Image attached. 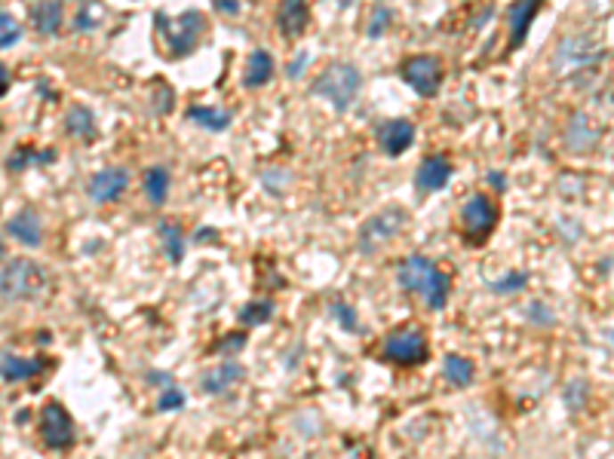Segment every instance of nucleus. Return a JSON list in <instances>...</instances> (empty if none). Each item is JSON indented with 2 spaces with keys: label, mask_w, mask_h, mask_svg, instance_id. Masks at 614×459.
Listing matches in <instances>:
<instances>
[{
  "label": "nucleus",
  "mask_w": 614,
  "mask_h": 459,
  "mask_svg": "<svg viewBox=\"0 0 614 459\" xmlns=\"http://www.w3.org/2000/svg\"><path fill=\"white\" fill-rule=\"evenodd\" d=\"M6 89H10V68L0 65V95H6Z\"/></svg>",
  "instance_id": "38"
},
{
  "label": "nucleus",
  "mask_w": 614,
  "mask_h": 459,
  "mask_svg": "<svg viewBox=\"0 0 614 459\" xmlns=\"http://www.w3.org/2000/svg\"><path fill=\"white\" fill-rule=\"evenodd\" d=\"M528 316H531V322H537V325H553V322H556L553 312H547V306H544V303H535V306H531Z\"/></svg>",
  "instance_id": "35"
},
{
  "label": "nucleus",
  "mask_w": 614,
  "mask_h": 459,
  "mask_svg": "<svg viewBox=\"0 0 614 459\" xmlns=\"http://www.w3.org/2000/svg\"><path fill=\"white\" fill-rule=\"evenodd\" d=\"M415 144V123L412 120H388L378 126V148L388 157H403Z\"/></svg>",
  "instance_id": "12"
},
{
  "label": "nucleus",
  "mask_w": 614,
  "mask_h": 459,
  "mask_svg": "<svg viewBox=\"0 0 614 459\" xmlns=\"http://www.w3.org/2000/svg\"><path fill=\"white\" fill-rule=\"evenodd\" d=\"M243 377H246V367L240 365V361H225V365L212 367V371L206 374L203 382H200V389H203L206 395H222V392H227V389L237 386Z\"/></svg>",
  "instance_id": "16"
},
{
  "label": "nucleus",
  "mask_w": 614,
  "mask_h": 459,
  "mask_svg": "<svg viewBox=\"0 0 614 459\" xmlns=\"http://www.w3.org/2000/svg\"><path fill=\"white\" fill-rule=\"evenodd\" d=\"M102 22H105V10H102L95 0H89V10H86V6H80L74 28H78V31H95V28H99Z\"/></svg>",
  "instance_id": "29"
},
{
  "label": "nucleus",
  "mask_w": 614,
  "mask_h": 459,
  "mask_svg": "<svg viewBox=\"0 0 614 459\" xmlns=\"http://www.w3.org/2000/svg\"><path fill=\"white\" fill-rule=\"evenodd\" d=\"M399 76H403L405 83H409L412 89L421 95V99H433V95L439 93V86H443V61L437 59V55H409V59L399 65Z\"/></svg>",
  "instance_id": "7"
},
{
  "label": "nucleus",
  "mask_w": 614,
  "mask_h": 459,
  "mask_svg": "<svg viewBox=\"0 0 614 459\" xmlns=\"http://www.w3.org/2000/svg\"><path fill=\"white\" fill-rule=\"evenodd\" d=\"M246 346V334H237V337H225V343L218 346V352H237V350H243Z\"/></svg>",
  "instance_id": "36"
},
{
  "label": "nucleus",
  "mask_w": 614,
  "mask_h": 459,
  "mask_svg": "<svg viewBox=\"0 0 614 459\" xmlns=\"http://www.w3.org/2000/svg\"><path fill=\"white\" fill-rule=\"evenodd\" d=\"M274 316V303L271 301H252L246 303L243 310H240V322L246 325V328H255V325H267Z\"/></svg>",
  "instance_id": "26"
},
{
  "label": "nucleus",
  "mask_w": 614,
  "mask_h": 459,
  "mask_svg": "<svg viewBox=\"0 0 614 459\" xmlns=\"http://www.w3.org/2000/svg\"><path fill=\"white\" fill-rule=\"evenodd\" d=\"M65 132L78 141H93L95 138V117L93 110L84 108V104H74L65 114Z\"/></svg>",
  "instance_id": "22"
},
{
  "label": "nucleus",
  "mask_w": 614,
  "mask_h": 459,
  "mask_svg": "<svg viewBox=\"0 0 614 459\" xmlns=\"http://www.w3.org/2000/svg\"><path fill=\"white\" fill-rule=\"evenodd\" d=\"M526 285H528V273H510L507 279L492 282V291L495 294H516V291H522Z\"/></svg>",
  "instance_id": "31"
},
{
  "label": "nucleus",
  "mask_w": 614,
  "mask_h": 459,
  "mask_svg": "<svg viewBox=\"0 0 614 459\" xmlns=\"http://www.w3.org/2000/svg\"><path fill=\"white\" fill-rule=\"evenodd\" d=\"M184 392L182 389H176L169 382V386H163V392H160V399H157V410H160V414H172V410H178V407H184Z\"/></svg>",
  "instance_id": "30"
},
{
  "label": "nucleus",
  "mask_w": 614,
  "mask_h": 459,
  "mask_svg": "<svg viewBox=\"0 0 614 459\" xmlns=\"http://www.w3.org/2000/svg\"><path fill=\"white\" fill-rule=\"evenodd\" d=\"M40 159H44V163H53V159H56V150H34V148H22V150H16L10 157V172H22L25 165H31V163H40Z\"/></svg>",
  "instance_id": "27"
},
{
  "label": "nucleus",
  "mask_w": 614,
  "mask_h": 459,
  "mask_svg": "<svg viewBox=\"0 0 614 459\" xmlns=\"http://www.w3.org/2000/svg\"><path fill=\"white\" fill-rule=\"evenodd\" d=\"M216 6H218V10H225V12H231V16H233V12H237V10H240V4H237V0H216Z\"/></svg>",
  "instance_id": "39"
},
{
  "label": "nucleus",
  "mask_w": 614,
  "mask_h": 459,
  "mask_svg": "<svg viewBox=\"0 0 614 459\" xmlns=\"http://www.w3.org/2000/svg\"><path fill=\"white\" fill-rule=\"evenodd\" d=\"M452 159L443 157V153H437V157H427L424 163L418 165L415 172V187L421 197H427V193H439L448 187V181H452Z\"/></svg>",
  "instance_id": "11"
},
{
  "label": "nucleus",
  "mask_w": 614,
  "mask_h": 459,
  "mask_svg": "<svg viewBox=\"0 0 614 459\" xmlns=\"http://www.w3.org/2000/svg\"><path fill=\"white\" fill-rule=\"evenodd\" d=\"M40 441L46 450H71L78 441V426L59 401H46L40 410Z\"/></svg>",
  "instance_id": "9"
},
{
  "label": "nucleus",
  "mask_w": 614,
  "mask_h": 459,
  "mask_svg": "<svg viewBox=\"0 0 614 459\" xmlns=\"http://www.w3.org/2000/svg\"><path fill=\"white\" fill-rule=\"evenodd\" d=\"M206 239H216V230H200L197 242H206Z\"/></svg>",
  "instance_id": "41"
},
{
  "label": "nucleus",
  "mask_w": 614,
  "mask_h": 459,
  "mask_svg": "<svg viewBox=\"0 0 614 459\" xmlns=\"http://www.w3.org/2000/svg\"><path fill=\"white\" fill-rule=\"evenodd\" d=\"M305 59H307V55H305V52H301V55H299V59H295V65H292V68H289V76H299V74H301V65H305Z\"/></svg>",
  "instance_id": "40"
},
{
  "label": "nucleus",
  "mask_w": 614,
  "mask_h": 459,
  "mask_svg": "<svg viewBox=\"0 0 614 459\" xmlns=\"http://www.w3.org/2000/svg\"><path fill=\"white\" fill-rule=\"evenodd\" d=\"M274 80V55L267 50H255L246 61V71H243V86L246 89H258L267 86Z\"/></svg>",
  "instance_id": "20"
},
{
  "label": "nucleus",
  "mask_w": 614,
  "mask_h": 459,
  "mask_svg": "<svg viewBox=\"0 0 614 459\" xmlns=\"http://www.w3.org/2000/svg\"><path fill=\"white\" fill-rule=\"evenodd\" d=\"M172 101H176V95H172V89L167 86V83H160V86H157V95H154L157 110H160V114H169V110H172Z\"/></svg>",
  "instance_id": "34"
},
{
  "label": "nucleus",
  "mask_w": 614,
  "mask_h": 459,
  "mask_svg": "<svg viewBox=\"0 0 614 459\" xmlns=\"http://www.w3.org/2000/svg\"><path fill=\"white\" fill-rule=\"evenodd\" d=\"M46 371L44 358H22V356H0V377L6 382H22L40 377Z\"/></svg>",
  "instance_id": "17"
},
{
  "label": "nucleus",
  "mask_w": 614,
  "mask_h": 459,
  "mask_svg": "<svg viewBox=\"0 0 614 459\" xmlns=\"http://www.w3.org/2000/svg\"><path fill=\"white\" fill-rule=\"evenodd\" d=\"M46 276L29 257H16L0 270V301L6 303H22L34 301V297L44 291Z\"/></svg>",
  "instance_id": "4"
},
{
  "label": "nucleus",
  "mask_w": 614,
  "mask_h": 459,
  "mask_svg": "<svg viewBox=\"0 0 614 459\" xmlns=\"http://www.w3.org/2000/svg\"><path fill=\"white\" fill-rule=\"evenodd\" d=\"M169 184H172V175H169L167 165H151V169H144L142 190H144V197H148V203L154 205V208L167 205Z\"/></svg>",
  "instance_id": "19"
},
{
  "label": "nucleus",
  "mask_w": 614,
  "mask_h": 459,
  "mask_svg": "<svg viewBox=\"0 0 614 459\" xmlns=\"http://www.w3.org/2000/svg\"><path fill=\"white\" fill-rule=\"evenodd\" d=\"M384 358L403 367L424 365L430 358V343H427V337L418 328H397L384 340Z\"/></svg>",
  "instance_id": "8"
},
{
  "label": "nucleus",
  "mask_w": 614,
  "mask_h": 459,
  "mask_svg": "<svg viewBox=\"0 0 614 459\" xmlns=\"http://www.w3.org/2000/svg\"><path fill=\"white\" fill-rule=\"evenodd\" d=\"M498 221H501L498 203L492 197H486V193H476L461 208V233H464V239L471 246H482L495 233Z\"/></svg>",
  "instance_id": "6"
},
{
  "label": "nucleus",
  "mask_w": 614,
  "mask_h": 459,
  "mask_svg": "<svg viewBox=\"0 0 614 459\" xmlns=\"http://www.w3.org/2000/svg\"><path fill=\"white\" fill-rule=\"evenodd\" d=\"M565 138H569V148L575 150V153H590V150L599 144V132L590 126V120H586L584 114L571 117V123H569V132H565Z\"/></svg>",
  "instance_id": "21"
},
{
  "label": "nucleus",
  "mask_w": 614,
  "mask_h": 459,
  "mask_svg": "<svg viewBox=\"0 0 614 459\" xmlns=\"http://www.w3.org/2000/svg\"><path fill=\"white\" fill-rule=\"evenodd\" d=\"M405 227H409V214H405L403 208H384V212L372 214V218L360 227V233H356V248H360L363 254H375L378 248H384L388 242L397 239Z\"/></svg>",
  "instance_id": "5"
},
{
  "label": "nucleus",
  "mask_w": 614,
  "mask_h": 459,
  "mask_svg": "<svg viewBox=\"0 0 614 459\" xmlns=\"http://www.w3.org/2000/svg\"><path fill=\"white\" fill-rule=\"evenodd\" d=\"M184 117H188L191 123H197V126L209 129V132H225L231 126V114L222 108H203V104H191L188 110H184Z\"/></svg>",
  "instance_id": "24"
},
{
  "label": "nucleus",
  "mask_w": 614,
  "mask_h": 459,
  "mask_svg": "<svg viewBox=\"0 0 614 459\" xmlns=\"http://www.w3.org/2000/svg\"><path fill=\"white\" fill-rule=\"evenodd\" d=\"M154 28L169 59H182V55H191L197 50L200 37L209 31V22L200 10H188L178 19L167 16V12H154Z\"/></svg>",
  "instance_id": "2"
},
{
  "label": "nucleus",
  "mask_w": 614,
  "mask_h": 459,
  "mask_svg": "<svg viewBox=\"0 0 614 459\" xmlns=\"http://www.w3.org/2000/svg\"><path fill=\"white\" fill-rule=\"evenodd\" d=\"M127 187H129V172L123 169V165H108V169L95 172L86 187V193L95 205H111L127 193Z\"/></svg>",
  "instance_id": "10"
},
{
  "label": "nucleus",
  "mask_w": 614,
  "mask_h": 459,
  "mask_svg": "<svg viewBox=\"0 0 614 459\" xmlns=\"http://www.w3.org/2000/svg\"><path fill=\"white\" fill-rule=\"evenodd\" d=\"M4 252H6V248H4V239H0V257H4Z\"/></svg>",
  "instance_id": "42"
},
{
  "label": "nucleus",
  "mask_w": 614,
  "mask_h": 459,
  "mask_svg": "<svg viewBox=\"0 0 614 459\" xmlns=\"http://www.w3.org/2000/svg\"><path fill=\"white\" fill-rule=\"evenodd\" d=\"M443 377L448 382H454V386H471L473 377H476V365L471 358L452 352V356H446V361H443Z\"/></svg>",
  "instance_id": "25"
},
{
  "label": "nucleus",
  "mask_w": 614,
  "mask_h": 459,
  "mask_svg": "<svg viewBox=\"0 0 614 459\" xmlns=\"http://www.w3.org/2000/svg\"><path fill=\"white\" fill-rule=\"evenodd\" d=\"M157 236H160V246L172 263H182L184 261V230L176 221H160L157 224Z\"/></svg>",
  "instance_id": "23"
},
{
  "label": "nucleus",
  "mask_w": 614,
  "mask_h": 459,
  "mask_svg": "<svg viewBox=\"0 0 614 459\" xmlns=\"http://www.w3.org/2000/svg\"><path fill=\"white\" fill-rule=\"evenodd\" d=\"M6 233L29 248H37L40 242H44V224H40V218H37L34 208H22L16 218L6 221Z\"/></svg>",
  "instance_id": "15"
},
{
  "label": "nucleus",
  "mask_w": 614,
  "mask_h": 459,
  "mask_svg": "<svg viewBox=\"0 0 614 459\" xmlns=\"http://www.w3.org/2000/svg\"><path fill=\"white\" fill-rule=\"evenodd\" d=\"M388 25H390V10H388V6H378V10L372 12V25H369V31H365V34H369L372 40H378L384 31H388Z\"/></svg>",
  "instance_id": "32"
},
{
  "label": "nucleus",
  "mask_w": 614,
  "mask_h": 459,
  "mask_svg": "<svg viewBox=\"0 0 614 459\" xmlns=\"http://www.w3.org/2000/svg\"><path fill=\"white\" fill-rule=\"evenodd\" d=\"M397 282L409 294H421L430 310H446L452 297V276L433 257L412 254L397 267Z\"/></svg>",
  "instance_id": "1"
},
{
  "label": "nucleus",
  "mask_w": 614,
  "mask_h": 459,
  "mask_svg": "<svg viewBox=\"0 0 614 459\" xmlns=\"http://www.w3.org/2000/svg\"><path fill=\"white\" fill-rule=\"evenodd\" d=\"M488 184H492L498 193H503L507 190V175H503V172H488Z\"/></svg>",
  "instance_id": "37"
},
{
  "label": "nucleus",
  "mask_w": 614,
  "mask_h": 459,
  "mask_svg": "<svg viewBox=\"0 0 614 459\" xmlns=\"http://www.w3.org/2000/svg\"><path fill=\"white\" fill-rule=\"evenodd\" d=\"M360 86H363V74L356 71L354 65H348V61H338V65H329L326 71L316 76L314 86H310V93L320 95V99H326L335 110H341L344 114V110L356 101Z\"/></svg>",
  "instance_id": "3"
},
{
  "label": "nucleus",
  "mask_w": 614,
  "mask_h": 459,
  "mask_svg": "<svg viewBox=\"0 0 614 459\" xmlns=\"http://www.w3.org/2000/svg\"><path fill=\"white\" fill-rule=\"evenodd\" d=\"M332 316H335L338 322H341L348 331H356V328H360V322H356V312L350 310L348 303H332Z\"/></svg>",
  "instance_id": "33"
},
{
  "label": "nucleus",
  "mask_w": 614,
  "mask_h": 459,
  "mask_svg": "<svg viewBox=\"0 0 614 459\" xmlns=\"http://www.w3.org/2000/svg\"><path fill=\"white\" fill-rule=\"evenodd\" d=\"M19 40H22V25L10 12H0V50H10Z\"/></svg>",
  "instance_id": "28"
},
{
  "label": "nucleus",
  "mask_w": 614,
  "mask_h": 459,
  "mask_svg": "<svg viewBox=\"0 0 614 459\" xmlns=\"http://www.w3.org/2000/svg\"><path fill=\"white\" fill-rule=\"evenodd\" d=\"M537 10H541V0H513L507 6V28H510V46L520 50L528 37V28L535 22Z\"/></svg>",
  "instance_id": "13"
},
{
  "label": "nucleus",
  "mask_w": 614,
  "mask_h": 459,
  "mask_svg": "<svg viewBox=\"0 0 614 459\" xmlns=\"http://www.w3.org/2000/svg\"><path fill=\"white\" fill-rule=\"evenodd\" d=\"M61 16H65V4L61 0H40L31 12L34 31L44 34V37H56L61 28Z\"/></svg>",
  "instance_id": "18"
},
{
  "label": "nucleus",
  "mask_w": 614,
  "mask_h": 459,
  "mask_svg": "<svg viewBox=\"0 0 614 459\" xmlns=\"http://www.w3.org/2000/svg\"><path fill=\"white\" fill-rule=\"evenodd\" d=\"M310 25V6L307 0H280L277 6V28L282 31V37L295 40L307 31Z\"/></svg>",
  "instance_id": "14"
}]
</instances>
